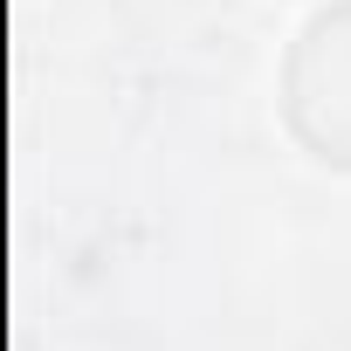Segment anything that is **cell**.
Listing matches in <instances>:
<instances>
[{
  "instance_id": "obj_1",
  "label": "cell",
  "mask_w": 351,
  "mask_h": 351,
  "mask_svg": "<svg viewBox=\"0 0 351 351\" xmlns=\"http://www.w3.org/2000/svg\"><path fill=\"white\" fill-rule=\"evenodd\" d=\"M289 124L324 165H351V0L324 8L289 49Z\"/></svg>"
}]
</instances>
